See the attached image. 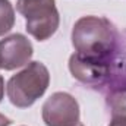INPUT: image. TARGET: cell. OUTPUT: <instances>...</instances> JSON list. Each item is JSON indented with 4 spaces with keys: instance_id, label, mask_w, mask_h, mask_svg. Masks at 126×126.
Listing matches in <instances>:
<instances>
[{
    "instance_id": "obj_1",
    "label": "cell",
    "mask_w": 126,
    "mask_h": 126,
    "mask_svg": "<svg viewBox=\"0 0 126 126\" xmlns=\"http://www.w3.org/2000/svg\"><path fill=\"white\" fill-rule=\"evenodd\" d=\"M117 37L119 31L107 18L82 16L73 25L72 46L82 57L110 62Z\"/></svg>"
},
{
    "instance_id": "obj_2",
    "label": "cell",
    "mask_w": 126,
    "mask_h": 126,
    "mask_svg": "<svg viewBox=\"0 0 126 126\" xmlns=\"http://www.w3.org/2000/svg\"><path fill=\"white\" fill-rule=\"evenodd\" d=\"M48 84V69L41 62H31L24 70L18 72L9 79L6 87L7 98L13 106L27 109L47 91Z\"/></svg>"
},
{
    "instance_id": "obj_3",
    "label": "cell",
    "mask_w": 126,
    "mask_h": 126,
    "mask_svg": "<svg viewBox=\"0 0 126 126\" xmlns=\"http://www.w3.org/2000/svg\"><path fill=\"white\" fill-rule=\"evenodd\" d=\"M16 9L25 18V28L38 41H46L59 28V12L54 0H31L18 1Z\"/></svg>"
},
{
    "instance_id": "obj_4",
    "label": "cell",
    "mask_w": 126,
    "mask_h": 126,
    "mask_svg": "<svg viewBox=\"0 0 126 126\" xmlns=\"http://www.w3.org/2000/svg\"><path fill=\"white\" fill-rule=\"evenodd\" d=\"M43 120L47 126H85L81 123L79 104L73 95L54 93L43 104Z\"/></svg>"
},
{
    "instance_id": "obj_5",
    "label": "cell",
    "mask_w": 126,
    "mask_h": 126,
    "mask_svg": "<svg viewBox=\"0 0 126 126\" xmlns=\"http://www.w3.org/2000/svg\"><path fill=\"white\" fill-rule=\"evenodd\" d=\"M110 62L94 60L73 53L69 59V70L75 79L95 90H103L109 76Z\"/></svg>"
},
{
    "instance_id": "obj_6",
    "label": "cell",
    "mask_w": 126,
    "mask_h": 126,
    "mask_svg": "<svg viewBox=\"0 0 126 126\" xmlns=\"http://www.w3.org/2000/svg\"><path fill=\"white\" fill-rule=\"evenodd\" d=\"M34 48L31 41L22 34H12L0 40V69L13 70L28 64Z\"/></svg>"
},
{
    "instance_id": "obj_7",
    "label": "cell",
    "mask_w": 126,
    "mask_h": 126,
    "mask_svg": "<svg viewBox=\"0 0 126 126\" xmlns=\"http://www.w3.org/2000/svg\"><path fill=\"white\" fill-rule=\"evenodd\" d=\"M101 91L107 94L126 91V31L119 32L116 48L110 60L109 76Z\"/></svg>"
},
{
    "instance_id": "obj_8",
    "label": "cell",
    "mask_w": 126,
    "mask_h": 126,
    "mask_svg": "<svg viewBox=\"0 0 126 126\" xmlns=\"http://www.w3.org/2000/svg\"><path fill=\"white\" fill-rule=\"evenodd\" d=\"M15 24V10L9 0L0 1V37L7 34Z\"/></svg>"
},
{
    "instance_id": "obj_9",
    "label": "cell",
    "mask_w": 126,
    "mask_h": 126,
    "mask_svg": "<svg viewBox=\"0 0 126 126\" xmlns=\"http://www.w3.org/2000/svg\"><path fill=\"white\" fill-rule=\"evenodd\" d=\"M107 106L110 109L111 116H116V114L126 116V91L107 94Z\"/></svg>"
},
{
    "instance_id": "obj_10",
    "label": "cell",
    "mask_w": 126,
    "mask_h": 126,
    "mask_svg": "<svg viewBox=\"0 0 126 126\" xmlns=\"http://www.w3.org/2000/svg\"><path fill=\"white\" fill-rule=\"evenodd\" d=\"M109 126H126V116H123V114L111 116V120H110Z\"/></svg>"
},
{
    "instance_id": "obj_11",
    "label": "cell",
    "mask_w": 126,
    "mask_h": 126,
    "mask_svg": "<svg viewBox=\"0 0 126 126\" xmlns=\"http://www.w3.org/2000/svg\"><path fill=\"white\" fill-rule=\"evenodd\" d=\"M10 125H12V120L0 113V126H10Z\"/></svg>"
},
{
    "instance_id": "obj_12",
    "label": "cell",
    "mask_w": 126,
    "mask_h": 126,
    "mask_svg": "<svg viewBox=\"0 0 126 126\" xmlns=\"http://www.w3.org/2000/svg\"><path fill=\"white\" fill-rule=\"evenodd\" d=\"M3 94H4V81H3V78L0 75V101L3 98Z\"/></svg>"
},
{
    "instance_id": "obj_13",
    "label": "cell",
    "mask_w": 126,
    "mask_h": 126,
    "mask_svg": "<svg viewBox=\"0 0 126 126\" xmlns=\"http://www.w3.org/2000/svg\"><path fill=\"white\" fill-rule=\"evenodd\" d=\"M0 1H3V0H0Z\"/></svg>"
}]
</instances>
